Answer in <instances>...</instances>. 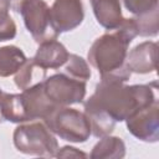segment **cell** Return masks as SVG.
I'll return each instance as SVG.
<instances>
[{"label": "cell", "instance_id": "obj_1", "mask_svg": "<svg viewBox=\"0 0 159 159\" xmlns=\"http://www.w3.org/2000/svg\"><path fill=\"white\" fill-rule=\"evenodd\" d=\"M138 36L133 19H123L120 25L94 40L88 51L89 63L98 71L101 78L127 82L132 72L125 66L128 47Z\"/></svg>", "mask_w": 159, "mask_h": 159}, {"label": "cell", "instance_id": "obj_2", "mask_svg": "<svg viewBox=\"0 0 159 159\" xmlns=\"http://www.w3.org/2000/svg\"><path fill=\"white\" fill-rule=\"evenodd\" d=\"M154 101L155 96L149 84L125 86L119 80L101 78L94 93L84 103L102 111L117 123Z\"/></svg>", "mask_w": 159, "mask_h": 159}, {"label": "cell", "instance_id": "obj_3", "mask_svg": "<svg viewBox=\"0 0 159 159\" xmlns=\"http://www.w3.org/2000/svg\"><path fill=\"white\" fill-rule=\"evenodd\" d=\"M15 148L27 155L53 158L58 150V143L55 134L45 122H30L20 124L12 134Z\"/></svg>", "mask_w": 159, "mask_h": 159}, {"label": "cell", "instance_id": "obj_4", "mask_svg": "<svg viewBox=\"0 0 159 159\" xmlns=\"http://www.w3.org/2000/svg\"><path fill=\"white\" fill-rule=\"evenodd\" d=\"M43 122L55 135L71 143H84L92 134L86 113L68 106L57 107Z\"/></svg>", "mask_w": 159, "mask_h": 159}, {"label": "cell", "instance_id": "obj_5", "mask_svg": "<svg viewBox=\"0 0 159 159\" xmlns=\"http://www.w3.org/2000/svg\"><path fill=\"white\" fill-rule=\"evenodd\" d=\"M14 9L22 16L27 31L37 43L47 40H56L58 34L51 24L50 6L43 0H20Z\"/></svg>", "mask_w": 159, "mask_h": 159}, {"label": "cell", "instance_id": "obj_6", "mask_svg": "<svg viewBox=\"0 0 159 159\" xmlns=\"http://www.w3.org/2000/svg\"><path fill=\"white\" fill-rule=\"evenodd\" d=\"M42 87L46 97L56 107L82 103L86 96V81L75 78L65 72L47 77L42 81Z\"/></svg>", "mask_w": 159, "mask_h": 159}, {"label": "cell", "instance_id": "obj_7", "mask_svg": "<svg viewBox=\"0 0 159 159\" xmlns=\"http://www.w3.org/2000/svg\"><path fill=\"white\" fill-rule=\"evenodd\" d=\"M127 128L137 139L147 143H155L159 139V103L155 99L152 104L143 107L130 114L127 119Z\"/></svg>", "mask_w": 159, "mask_h": 159}, {"label": "cell", "instance_id": "obj_8", "mask_svg": "<svg viewBox=\"0 0 159 159\" xmlns=\"http://www.w3.org/2000/svg\"><path fill=\"white\" fill-rule=\"evenodd\" d=\"M50 14L52 27L58 35L75 30L84 19L82 0H55Z\"/></svg>", "mask_w": 159, "mask_h": 159}, {"label": "cell", "instance_id": "obj_9", "mask_svg": "<svg viewBox=\"0 0 159 159\" xmlns=\"http://www.w3.org/2000/svg\"><path fill=\"white\" fill-rule=\"evenodd\" d=\"M20 94L27 122H32L36 119L43 120L57 108L46 97L42 87V81L22 89Z\"/></svg>", "mask_w": 159, "mask_h": 159}, {"label": "cell", "instance_id": "obj_10", "mask_svg": "<svg viewBox=\"0 0 159 159\" xmlns=\"http://www.w3.org/2000/svg\"><path fill=\"white\" fill-rule=\"evenodd\" d=\"M157 58L158 43L153 41H144L127 53L125 66L130 72L145 75L157 70Z\"/></svg>", "mask_w": 159, "mask_h": 159}, {"label": "cell", "instance_id": "obj_11", "mask_svg": "<svg viewBox=\"0 0 159 159\" xmlns=\"http://www.w3.org/2000/svg\"><path fill=\"white\" fill-rule=\"evenodd\" d=\"M68 56L70 52L61 42L57 40H47L39 43L32 61L42 70H58L66 63Z\"/></svg>", "mask_w": 159, "mask_h": 159}, {"label": "cell", "instance_id": "obj_12", "mask_svg": "<svg viewBox=\"0 0 159 159\" xmlns=\"http://www.w3.org/2000/svg\"><path fill=\"white\" fill-rule=\"evenodd\" d=\"M97 22L106 30L117 29L123 21L119 0H89Z\"/></svg>", "mask_w": 159, "mask_h": 159}, {"label": "cell", "instance_id": "obj_13", "mask_svg": "<svg viewBox=\"0 0 159 159\" xmlns=\"http://www.w3.org/2000/svg\"><path fill=\"white\" fill-rule=\"evenodd\" d=\"M125 155V144L118 137L104 135L93 147L89 158L92 159H120Z\"/></svg>", "mask_w": 159, "mask_h": 159}, {"label": "cell", "instance_id": "obj_14", "mask_svg": "<svg viewBox=\"0 0 159 159\" xmlns=\"http://www.w3.org/2000/svg\"><path fill=\"white\" fill-rule=\"evenodd\" d=\"M26 60L24 51L17 46L7 45L0 47V77L15 75Z\"/></svg>", "mask_w": 159, "mask_h": 159}, {"label": "cell", "instance_id": "obj_15", "mask_svg": "<svg viewBox=\"0 0 159 159\" xmlns=\"http://www.w3.org/2000/svg\"><path fill=\"white\" fill-rule=\"evenodd\" d=\"M0 109L4 120L11 122V123H25L26 116L22 107L21 94L20 93H2L1 102H0Z\"/></svg>", "mask_w": 159, "mask_h": 159}, {"label": "cell", "instance_id": "obj_16", "mask_svg": "<svg viewBox=\"0 0 159 159\" xmlns=\"http://www.w3.org/2000/svg\"><path fill=\"white\" fill-rule=\"evenodd\" d=\"M45 76H46V70H42L39 66H36L32 58H27L25 63L15 73L14 81L20 89H25L40 81H43L42 78H45Z\"/></svg>", "mask_w": 159, "mask_h": 159}, {"label": "cell", "instance_id": "obj_17", "mask_svg": "<svg viewBox=\"0 0 159 159\" xmlns=\"http://www.w3.org/2000/svg\"><path fill=\"white\" fill-rule=\"evenodd\" d=\"M11 0H0V42L16 36V24L9 14Z\"/></svg>", "mask_w": 159, "mask_h": 159}, {"label": "cell", "instance_id": "obj_18", "mask_svg": "<svg viewBox=\"0 0 159 159\" xmlns=\"http://www.w3.org/2000/svg\"><path fill=\"white\" fill-rule=\"evenodd\" d=\"M139 36H157L159 30V9L142 16L132 17Z\"/></svg>", "mask_w": 159, "mask_h": 159}, {"label": "cell", "instance_id": "obj_19", "mask_svg": "<svg viewBox=\"0 0 159 159\" xmlns=\"http://www.w3.org/2000/svg\"><path fill=\"white\" fill-rule=\"evenodd\" d=\"M65 70L63 72L75 77V78H78V80H82V81H86L91 78V70H89V66L88 63L86 62L84 58H82L81 56L78 55H75V53H70L66 63L63 65Z\"/></svg>", "mask_w": 159, "mask_h": 159}, {"label": "cell", "instance_id": "obj_20", "mask_svg": "<svg viewBox=\"0 0 159 159\" xmlns=\"http://www.w3.org/2000/svg\"><path fill=\"white\" fill-rule=\"evenodd\" d=\"M125 9L134 16L147 15L158 7V0H122Z\"/></svg>", "mask_w": 159, "mask_h": 159}, {"label": "cell", "instance_id": "obj_21", "mask_svg": "<svg viewBox=\"0 0 159 159\" xmlns=\"http://www.w3.org/2000/svg\"><path fill=\"white\" fill-rule=\"evenodd\" d=\"M56 157L57 158H88L86 153L71 145H65L61 149H58L56 153Z\"/></svg>", "mask_w": 159, "mask_h": 159}, {"label": "cell", "instance_id": "obj_22", "mask_svg": "<svg viewBox=\"0 0 159 159\" xmlns=\"http://www.w3.org/2000/svg\"><path fill=\"white\" fill-rule=\"evenodd\" d=\"M2 89L0 88V102H1V97H2ZM4 122V118H2V114H1V109H0V123H2Z\"/></svg>", "mask_w": 159, "mask_h": 159}, {"label": "cell", "instance_id": "obj_23", "mask_svg": "<svg viewBox=\"0 0 159 159\" xmlns=\"http://www.w3.org/2000/svg\"><path fill=\"white\" fill-rule=\"evenodd\" d=\"M11 1H15V2H19L20 0H11Z\"/></svg>", "mask_w": 159, "mask_h": 159}]
</instances>
